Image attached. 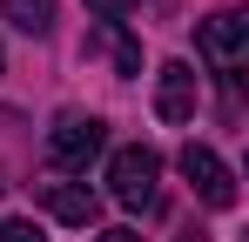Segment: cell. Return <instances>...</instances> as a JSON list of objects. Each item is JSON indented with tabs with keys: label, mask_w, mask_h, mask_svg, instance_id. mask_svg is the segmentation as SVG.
<instances>
[{
	"label": "cell",
	"mask_w": 249,
	"mask_h": 242,
	"mask_svg": "<svg viewBox=\"0 0 249 242\" xmlns=\"http://www.w3.org/2000/svg\"><path fill=\"white\" fill-rule=\"evenodd\" d=\"M108 195L122 202V208H155V195H162V155L148 148V141H128V148H115L108 155Z\"/></svg>",
	"instance_id": "1"
},
{
	"label": "cell",
	"mask_w": 249,
	"mask_h": 242,
	"mask_svg": "<svg viewBox=\"0 0 249 242\" xmlns=\"http://www.w3.org/2000/svg\"><path fill=\"white\" fill-rule=\"evenodd\" d=\"M101 148H108V121H94V115H61L47 128V161L68 168V175H81Z\"/></svg>",
	"instance_id": "2"
},
{
	"label": "cell",
	"mask_w": 249,
	"mask_h": 242,
	"mask_svg": "<svg viewBox=\"0 0 249 242\" xmlns=\"http://www.w3.org/2000/svg\"><path fill=\"white\" fill-rule=\"evenodd\" d=\"M196 54H202L215 74H236L249 61V20L243 14H209L202 27H196Z\"/></svg>",
	"instance_id": "3"
},
{
	"label": "cell",
	"mask_w": 249,
	"mask_h": 242,
	"mask_svg": "<svg viewBox=\"0 0 249 242\" xmlns=\"http://www.w3.org/2000/svg\"><path fill=\"white\" fill-rule=\"evenodd\" d=\"M182 175H189V189L209 202V208H236V175H229V161L215 155V148H202V141H189L182 148Z\"/></svg>",
	"instance_id": "4"
},
{
	"label": "cell",
	"mask_w": 249,
	"mask_h": 242,
	"mask_svg": "<svg viewBox=\"0 0 249 242\" xmlns=\"http://www.w3.org/2000/svg\"><path fill=\"white\" fill-rule=\"evenodd\" d=\"M155 115L168 128L196 121V68L189 61H162V74H155Z\"/></svg>",
	"instance_id": "5"
},
{
	"label": "cell",
	"mask_w": 249,
	"mask_h": 242,
	"mask_svg": "<svg viewBox=\"0 0 249 242\" xmlns=\"http://www.w3.org/2000/svg\"><path fill=\"white\" fill-rule=\"evenodd\" d=\"M41 202H47L54 222H74V229H88V222L101 215V202H94L88 182H41Z\"/></svg>",
	"instance_id": "6"
},
{
	"label": "cell",
	"mask_w": 249,
	"mask_h": 242,
	"mask_svg": "<svg viewBox=\"0 0 249 242\" xmlns=\"http://www.w3.org/2000/svg\"><path fill=\"white\" fill-rule=\"evenodd\" d=\"M0 20L20 34H47L54 27V0H0Z\"/></svg>",
	"instance_id": "7"
},
{
	"label": "cell",
	"mask_w": 249,
	"mask_h": 242,
	"mask_svg": "<svg viewBox=\"0 0 249 242\" xmlns=\"http://www.w3.org/2000/svg\"><path fill=\"white\" fill-rule=\"evenodd\" d=\"M101 47H108V54H115V68H122V74H142V47H135V34H128L122 20H101Z\"/></svg>",
	"instance_id": "8"
},
{
	"label": "cell",
	"mask_w": 249,
	"mask_h": 242,
	"mask_svg": "<svg viewBox=\"0 0 249 242\" xmlns=\"http://www.w3.org/2000/svg\"><path fill=\"white\" fill-rule=\"evenodd\" d=\"M0 242H47L34 222H14V215H0Z\"/></svg>",
	"instance_id": "9"
},
{
	"label": "cell",
	"mask_w": 249,
	"mask_h": 242,
	"mask_svg": "<svg viewBox=\"0 0 249 242\" xmlns=\"http://www.w3.org/2000/svg\"><path fill=\"white\" fill-rule=\"evenodd\" d=\"M128 7H142V0H88V14H94V20H122Z\"/></svg>",
	"instance_id": "10"
},
{
	"label": "cell",
	"mask_w": 249,
	"mask_h": 242,
	"mask_svg": "<svg viewBox=\"0 0 249 242\" xmlns=\"http://www.w3.org/2000/svg\"><path fill=\"white\" fill-rule=\"evenodd\" d=\"M101 242H142V236H135V229H108Z\"/></svg>",
	"instance_id": "11"
},
{
	"label": "cell",
	"mask_w": 249,
	"mask_h": 242,
	"mask_svg": "<svg viewBox=\"0 0 249 242\" xmlns=\"http://www.w3.org/2000/svg\"><path fill=\"white\" fill-rule=\"evenodd\" d=\"M182 242H209V236H202V229H189V236H182Z\"/></svg>",
	"instance_id": "12"
},
{
	"label": "cell",
	"mask_w": 249,
	"mask_h": 242,
	"mask_svg": "<svg viewBox=\"0 0 249 242\" xmlns=\"http://www.w3.org/2000/svg\"><path fill=\"white\" fill-rule=\"evenodd\" d=\"M0 189H7V182H0Z\"/></svg>",
	"instance_id": "13"
}]
</instances>
